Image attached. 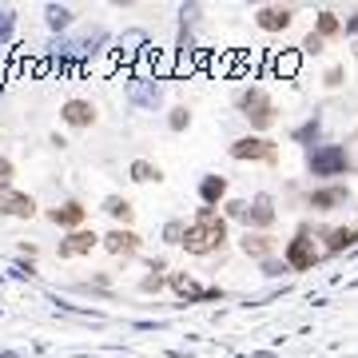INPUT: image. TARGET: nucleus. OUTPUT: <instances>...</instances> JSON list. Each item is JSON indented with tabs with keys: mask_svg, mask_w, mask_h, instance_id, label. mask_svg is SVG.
Masks as SVG:
<instances>
[{
	"mask_svg": "<svg viewBox=\"0 0 358 358\" xmlns=\"http://www.w3.org/2000/svg\"><path fill=\"white\" fill-rule=\"evenodd\" d=\"M223 239H227V219L215 211V207H199V215L187 223L183 247L191 255H211L215 247H223Z\"/></svg>",
	"mask_w": 358,
	"mask_h": 358,
	"instance_id": "f257e3e1",
	"label": "nucleus"
},
{
	"mask_svg": "<svg viewBox=\"0 0 358 358\" xmlns=\"http://www.w3.org/2000/svg\"><path fill=\"white\" fill-rule=\"evenodd\" d=\"M239 112L251 120V128H271L275 124V104H271V96L263 88H247L239 96Z\"/></svg>",
	"mask_w": 358,
	"mask_h": 358,
	"instance_id": "f03ea898",
	"label": "nucleus"
},
{
	"mask_svg": "<svg viewBox=\"0 0 358 358\" xmlns=\"http://www.w3.org/2000/svg\"><path fill=\"white\" fill-rule=\"evenodd\" d=\"M283 259H287V267H291V271H314V263L323 259V255H319V247H314V239H310V231L303 227L291 239V243H287Z\"/></svg>",
	"mask_w": 358,
	"mask_h": 358,
	"instance_id": "7ed1b4c3",
	"label": "nucleus"
},
{
	"mask_svg": "<svg viewBox=\"0 0 358 358\" xmlns=\"http://www.w3.org/2000/svg\"><path fill=\"white\" fill-rule=\"evenodd\" d=\"M307 163H310L314 176H342V171L350 167V156H346V147H339V144H323V147L310 151Z\"/></svg>",
	"mask_w": 358,
	"mask_h": 358,
	"instance_id": "20e7f679",
	"label": "nucleus"
},
{
	"mask_svg": "<svg viewBox=\"0 0 358 358\" xmlns=\"http://www.w3.org/2000/svg\"><path fill=\"white\" fill-rule=\"evenodd\" d=\"M231 156L235 160H263V163H275V144L271 140H263V135H243V140H235L231 144Z\"/></svg>",
	"mask_w": 358,
	"mask_h": 358,
	"instance_id": "39448f33",
	"label": "nucleus"
},
{
	"mask_svg": "<svg viewBox=\"0 0 358 358\" xmlns=\"http://www.w3.org/2000/svg\"><path fill=\"white\" fill-rule=\"evenodd\" d=\"M96 243H104L96 231H84V227H80V231H72L68 239H60V259H76V255H88V251H92Z\"/></svg>",
	"mask_w": 358,
	"mask_h": 358,
	"instance_id": "423d86ee",
	"label": "nucleus"
},
{
	"mask_svg": "<svg viewBox=\"0 0 358 358\" xmlns=\"http://www.w3.org/2000/svg\"><path fill=\"white\" fill-rule=\"evenodd\" d=\"M0 215H17V219H32L36 203L24 191H0Z\"/></svg>",
	"mask_w": 358,
	"mask_h": 358,
	"instance_id": "0eeeda50",
	"label": "nucleus"
},
{
	"mask_svg": "<svg viewBox=\"0 0 358 358\" xmlns=\"http://www.w3.org/2000/svg\"><path fill=\"white\" fill-rule=\"evenodd\" d=\"M171 291H176L179 299H191V303H203V299H219V291H215V287H199L191 275H171Z\"/></svg>",
	"mask_w": 358,
	"mask_h": 358,
	"instance_id": "6e6552de",
	"label": "nucleus"
},
{
	"mask_svg": "<svg viewBox=\"0 0 358 358\" xmlns=\"http://www.w3.org/2000/svg\"><path fill=\"white\" fill-rule=\"evenodd\" d=\"M60 120H64V124H72V128H92L96 108H92L88 100H68L64 108H60Z\"/></svg>",
	"mask_w": 358,
	"mask_h": 358,
	"instance_id": "1a4fd4ad",
	"label": "nucleus"
},
{
	"mask_svg": "<svg viewBox=\"0 0 358 358\" xmlns=\"http://www.w3.org/2000/svg\"><path fill=\"white\" fill-rule=\"evenodd\" d=\"M291 8H283V4H267V8H259V28L263 32H283V28H291Z\"/></svg>",
	"mask_w": 358,
	"mask_h": 358,
	"instance_id": "9d476101",
	"label": "nucleus"
},
{
	"mask_svg": "<svg viewBox=\"0 0 358 358\" xmlns=\"http://www.w3.org/2000/svg\"><path fill=\"white\" fill-rule=\"evenodd\" d=\"M128 96H131V104H140V108H156V104H160V84L147 80V76H135V80L128 84Z\"/></svg>",
	"mask_w": 358,
	"mask_h": 358,
	"instance_id": "9b49d317",
	"label": "nucleus"
},
{
	"mask_svg": "<svg viewBox=\"0 0 358 358\" xmlns=\"http://www.w3.org/2000/svg\"><path fill=\"white\" fill-rule=\"evenodd\" d=\"M104 247H108L112 255H135V251H140V235L128 231V227H115V231L104 235Z\"/></svg>",
	"mask_w": 358,
	"mask_h": 358,
	"instance_id": "f8f14e48",
	"label": "nucleus"
},
{
	"mask_svg": "<svg viewBox=\"0 0 358 358\" xmlns=\"http://www.w3.org/2000/svg\"><path fill=\"white\" fill-rule=\"evenodd\" d=\"M48 219L56 223V227L80 231V227H84V219H88V207H80V203H64V207H52Z\"/></svg>",
	"mask_w": 358,
	"mask_h": 358,
	"instance_id": "ddd939ff",
	"label": "nucleus"
},
{
	"mask_svg": "<svg viewBox=\"0 0 358 358\" xmlns=\"http://www.w3.org/2000/svg\"><path fill=\"white\" fill-rule=\"evenodd\" d=\"M247 223L251 227H271L275 223V203H271V196H255V203H247Z\"/></svg>",
	"mask_w": 358,
	"mask_h": 358,
	"instance_id": "4468645a",
	"label": "nucleus"
},
{
	"mask_svg": "<svg viewBox=\"0 0 358 358\" xmlns=\"http://www.w3.org/2000/svg\"><path fill=\"white\" fill-rule=\"evenodd\" d=\"M339 203H346V187H319V191H310V207L314 211H335Z\"/></svg>",
	"mask_w": 358,
	"mask_h": 358,
	"instance_id": "2eb2a0df",
	"label": "nucleus"
},
{
	"mask_svg": "<svg viewBox=\"0 0 358 358\" xmlns=\"http://www.w3.org/2000/svg\"><path fill=\"white\" fill-rule=\"evenodd\" d=\"M223 196H227V179L223 176H203V183H199V199H203L207 207H215Z\"/></svg>",
	"mask_w": 358,
	"mask_h": 358,
	"instance_id": "dca6fc26",
	"label": "nucleus"
},
{
	"mask_svg": "<svg viewBox=\"0 0 358 358\" xmlns=\"http://www.w3.org/2000/svg\"><path fill=\"white\" fill-rule=\"evenodd\" d=\"M358 243V227H335L326 231V251L330 255H339V251H346V247Z\"/></svg>",
	"mask_w": 358,
	"mask_h": 358,
	"instance_id": "f3484780",
	"label": "nucleus"
},
{
	"mask_svg": "<svg viewBox=\"0 0 358 358\" xmlns=\"http://www.w3.org/2000/svg\"><path fill=\"white\" fill-rule=\"evenodd\" d=\"M243 251L247 255H255V259H271V251H275V239L271 235H243Z\"/></svg>",
	"mask_w": 358,
	"mask_h": 358,
	"instance_id": "a211bd4d",
	"label": "nucleus"
},
{
	"mask_svg": "<svg viewBox=\"0 0 358 358\" xmlns=\"http://www.w3.org/2000/svg\"><path fill=\"white\" fill-rule=\"evenodd\" d=\"M72 24V8H64V4H48V28H68Z\"/></svg>",
	"mask_w": 358,
	"mask_h": 358,
	"instance_id": "6ab92c4d",
	"label": "nucleus"
},
{
	"mask_svg": "<svg viewBox=\"0 0 358 358\" xmlns=\"http://www.w3.org/2000/svg\"><path fill=\"white\" fill-rule=\"evenodd\" d=\"M339 28H342V24H339L335 12H319V28H314V36H323V40H326V36H339Z\"/></svg>",
	"mask_w": 358,
	"mask_h": 358,
	"instance_id": "aec40b11",
	"label": "nucleus"
},
{
	"mask_svg": "<svg viewBox=\"0 0 358 358\" xmlns=\"http://www.w3.org/2000/svg\"><path fill=\"white\" fill-rule=\"evenodd\" d=\"M131 179H135V183H151V179H160V171H156L147 160H135L131 163Z\"/></svg>",
	"mask_w": 358,
	"mask_h": 358,
	"instance_id": "412c9836",
	"label": "nucleus"
},
{
	"mask_svg": "<svg viewBox=\"0 0 358 358\" xmlns=\"http://www.w3.org/2000/svg\"><path fill=\"white\" fill-rule=\"evenodd\" d=\"M104 211H108V215H115V219H124V223H128V219H131V203H128V199H120V196H112L108 203H104Z\"/></svg>",
	"mask_w": 358,
	"mask_h": 358,
	"instance_id": "4be33fe9",
	"label": "nucleus"
},
{
	"mask_svg": "<svg viewBox=\"0 0 358 358\" xmlns=\"http://www.w3.org/2000/svg\"><path fill=\"white\" fill-rule=\"evenodd\" d=\"M12 32H17V12H12V8H4V12H0V44H8Z\"/></svg>",
	"mask_w": 358,
	"mask_h": 358,
	"instance_id": "5701e85b",
	"label": "nucleus"
},
{
	"mask_svg": "<svg viewBox=\"0 0 358 358\" xmlns=\"http://www.w3.org/2000/svg\"><path fill=\"white\" fill-rule=\"evenodd\" d=\"M183 235H187V223H179V219H171V223L163 227V239H167V243H183Z\"/></svg>",
	"mask_w": 358,
	"mask_h": 358,
	"instance_id": "b1692460",
	"label": "nucleus"
},
{
	"mask_svg": "<svg viewBox=\"0 0 358 358\" xmlns=\"http://www.w3.org/2000/svg\"><path fill=\"white\" fill-rule=\"evenodd\" d=\"M167 124H171V131H183L191 124V112H187V108H176V112L167 115Z\"/></svg>",
	"mask_w": 358,
	"mask_h": 358,
	"instance_id": "393cba45",
	"label": "nucleus"
},
{
	"mask_svg": "<svg viewBox=\"0 0 358 358\" xmlns=\"http://www.w3.org/2000/svg\"><path fill=\"white\" fill-rule=\"evenodd\" d=\"M275 68L283 72V76H294V72H299V56H279Z\"/></svg>",
	"mask_w": 358,
	"mask_h": 358,
	"instance_id": "a878e982",
	"label": "nucleus"
},
{
	"mask_svg": "<svg viewBox=\"0 0 358 358\" xmlns=\"http://www.w3.org/2000/svg\"><path fill=\"white\" fill-rule=\"evenodd\" d=\"M314 135H319V120H310L307 128L294 131V140H299V144H307V140H314Z\"/></svg>",
	"mask_w": 358,
	"mask_h": 358,
	"instance_id": "bb28decb",
	"label": "nucleus"
},
{
	"mask_svg": "<svg viewBox=\"0 0 358 358\" xmlns=\"http://www.w3.org/2000/svg\"><path fill=\"white\" fill-rule=\"evenodd\" d=\"M8 183H12V163L0 156V191H8Z\"/></svg>",
	"mask_w": 358,
	"mask_h": 358,
	"instance_id": "cd10ccee",
	"label": "nucleus"
},
{
	"mask_svg": "<svg viewBox=\"0 0 358 358\" xmlns=\"http://www.w3.org/2000/svg\"><path fill=\"white\" fill-rule=\"evenodd\" d=\"M227 215H231V219H247V203H243V199H231Z\"/></svg>",
	"mask_w": 358,
	"mask_h": 358,
	"instance_id": "c85d7f7f",
	"label": "nucleus"
},
{
	"mask_svg": "<svg viewBox=\"0 0 358 358\" xmlns=\"http://www.w3.org/2000/svg\"><path fill=\"white\" fill-rule=\"evenodd\" d=\"M263 271H267V275H283V271H291V267H287V259H283V263L267 259V263H263Z\"/></svg>",
	"mask_w": 358,
	"mask_h": 358,
	"instance_id": "c756f323",
	"label": "nucleus"
},
{
	"mask_svg": "<svg viewBox=\"0 0 358 358\" xmlns=\"http://www.w3.org/2000/svg\"><path fill=\"white\" fill-rule=\"evenodd\" d=\"M323 44H326V40H323V36H314V32L303 40V48H307V52H323Z\"/></svg>",
	"mask_w": 358,
	"mask_h": 358,
	"instance_id": "7c9ffc66",
	"label": "nucleus"
},
{
	"mask_svg": "<svg viewBox=\"0 0 358 358\" xmlns=\"http://www.w3.org/2000/svg\"><path fill=\"white\" fill-rule=\"evenodd\" d=\"M160 287H163L160 271H156V275H147V279H144V291H160Z\"/></svg>",
	"mask_w": 358,
	"mask_h": 358,
	"instance_id": "2f4dec72",
	"label": "nucleus"
},
{
	"mask_svg": "<svg viewBox=\"0 0 358 358\" xmlns=\"http://www.w3.org/2000/svg\"><path fill=\"white\" fill-rule=\"evenodd\" d=\"M326 84H330V88H339V84H342V68H330V72H326Z\"/></svg>",
	"mask_w": 358,
	"mask_h": 358,
	"instance_id": "473e14b6",
	"label": "nucleus"
},
{
	"mask_svg": "<svg viewBox=\"0 0 358 358\" xmlns=\"http://www.w3.org/2000/svg\"><path fill=\"white\" fill-rule=\"evenodd\" d=\"M346 32H350V36H358V17L350 20V24H346Z\"/></svg>",
	"mask_w": 358,
	"mask_h": 358,
	"instance_id": "72a5a7b5",
	"label": "nucleus"
},
{
	"mask_svg": "<svg viewBox=\"0 0 358 358\" xmlns=\"http://www.w3.org/2000/svg\"><path fill=\"white\" fill-rule=\"evenodd\" d=\"M0 358H17V350H4V355H0Z\"/></svg>",
	"mask_w": 358,
	"mask_h": 358,
	"instance_id": "f704fd0d",
	"label": "nucleus"
}]
</instances>
